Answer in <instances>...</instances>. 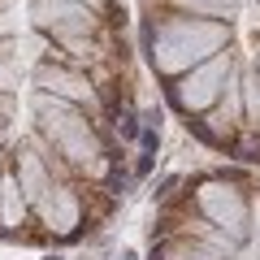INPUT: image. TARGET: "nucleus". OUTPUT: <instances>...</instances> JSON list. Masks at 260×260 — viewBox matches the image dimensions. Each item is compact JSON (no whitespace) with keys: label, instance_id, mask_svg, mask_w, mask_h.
Listing matches in <instances>:
<instances>
[{"label":"nucleus","instance_id":"obj_1","mask_svg":"<svg viewBox=\"0 0 260 260\" xmlns=\"http://www.w3.org/2000/svg\"><path fill=\"white\" fill-rule=\"evenodd\" d=\"M148 260H260V174L225 165L169 178Z\"/></svg>","mask_w":260,"mask_h":260},{"label":"nucleus","instance_id":"obj_2","mask_svg":"<svg viewBox=\"0 0 260 260\" xmlns=\"http://www.w3.org/2000/svg\"><path fill=\"white\" fill-rule=\"evenodd\" d=\"M143 52L152 61V74L165 87L217 52L234 56V26L208 22V18H186V13H160V18H152L143 26Z\"/></svg>","mask_w":260,"mask_h":260},{"label":"nucleus","instance_id":"obj_3","mask_svg":"<svg viewBox=\"0 0 260 260\" xmlns=\"http://www.w3.org/2000/svg\"><path fill=\"white\" fill-rule=\"evenodd\" d=\"M26 22L30 30L48 39H70V35H100L109 26H121L117 9L113 13H100L83 0H30L26 5Z\"/></svg>","mask_w":260,"mask_h":260},{"label":"nucleus","instance_id":"obj_4","mask_svg":"<svg viewBox=\"0 0 260 260\" xmlns=\"http://www.w3.org/2000/svg\"><path fill=\"white\" fill-rule=\"evenodd\" d=\"M165 13H186V18H208V22H225L234 26L239 18V0H160Z\"/></svg>","mask_w":260,"mask_h":260},{"label":"nucleus","instance_id":"obj_5","mask_svg":"<svg viewBox=\"0 0 260 260\" xmlns=\"http://www.w3.org/2000/svg\"><path fill=\"white\" fill-rule=\"evenodd\" d=\"M83 5H91V9H100V13H113V9H117V0H83Z\"/></svg>","mask_w":260,"mask_h":260},{"label":"nucleus","instance_id":"obj_6","mask_svg":"<svg viewBox=\"0 0 260 260\" xmlns=\"http://www.w3.org/2000/svg\"><path fill=\"white\" fill-rule=\"evenodd\" d=\"M0 9H9V0H0Z\"/></svg>","mask_w":260,"mask_h":260}]
</instances>
